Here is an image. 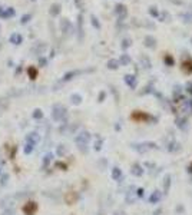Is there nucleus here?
<instances>
[{
  "instance_id": "nucleus-20",
  "label": "nucleus",
  "mask_w": 192,
  "mask_h": 215,
  "mask_svg": "<svg viewBox=\"0 0 192 215\" xmlns=\"http://www.w3.org/2000/svg\"><path fill=\"white\" fill-rule=\"evenodd\" d=\"M30 17H32V15H24V16L22 17V20H20V22H22V23H28Z\"/></svg>"
},
{
  "instance_id": "nucleus-12",
  "label": "nucleus",
  "mask_w": 192,
  "mask_h": 215,
  "mask_svg": "<svg viewBox=\"0 0 192 215\" xmlns=\"http://www.w3.org/2000/svg\"><path fill=\"white\" fill-rule=\"evenodd\" d=\"M118 65H119V62L115 60V59L108 62V67H109V69H116V67H118Z\"/></svg>"
},
{
  "instance_id": "nucleus-9",
  "label": "nucleus",
  "mask_w": 192,
  "mask_h": 215,
  "mask_svg": "<svg viewBox=\"0 0 192 215\" xmlns=\"http://www.w3.org/2000/svg\"><path fill=\"white\" fill-rule=\"evenodd\" d=\"M125 80H126L128 85H131L132 88H135V85H136V80H135V76H131V75H128L125 76Z\"/></svg>"
},
{
  "instance_id": "nucleus-19",
  "label": "nucleus",
  "mask_w": 192,
  "mask_h": 215,
  "mask_svg": "<svg viewBox=\"0 0 192 215\" xmlns=\"http://www.w3.org/2000/svg\"><path fill=\"white\" fill-rule=\"evenodd\" d=\"M129 44H131V40H129V39H125V40L122 42V47H123V49H126Z\"/></svg>"
},
{
  "instance_id": "nucleus-15",
  "label": "nucleus",
  "mask_w": 192,
  "mask_h": 215,
  "mask_svg": "<svg viewBox=\"0 0 192 215\" xmlns=\"http://www.w3.org/2000/svg\"><path fill=\"white\" fill-rule=\"evenodd\" d=\"M90 19H92V24H93L95 28H96V29H100V23H99V20H98V19H96L95 16H92Z\"/></svg>"
},
{
  "instance_id": "nucleus-18",
  "label": "nucleus",
  "mask_w": 192,
  "mask_h": 215,
  "mask_svg": "<svg viewBox=\"0 0 192 215\" xmlns=\"http://www.w3.org/2000/svg\"><path fill=\"white\" fill-rule=\"evenodd\" d=\"M121 62L123 63V65H126V63H129V56H128V55H123V56L121 57Z\"/></svg>"
},
{
  "instance_id": "nucleus-16",
  "label": "nucleus",
  "mask_w": 192,
  "mask_h": 215,
  "mask_svg": "<svg viewBox=\"0 0 192 215\" xmlns=\"http://www.w3.org/2000/svg\"><path fill=\"white\" fill-rule=\"evenodd\" d=\"M33 118H36V119H40L42 118V110L40 109H36L33 112Z\"/></svg>"
},
{
  "instance_id": "nucleus-2",
  "label": "nucleus",
  "mask_w": 192,
  "mask_h": 215,
  "mask_svg": "<svg viewBox=\"0 0 192 215\" xmlns=\"http://www.w3.org/2000/svg\"><path fill=\"white\" fill-rule=\"evenodd\" d=\"M36 211V204L34 202H28V204L23 207V212L26 215H33Z\"/></svg>"
},
{
  "instance_id": "nucleus-4",
  "label": "nucleus",
  "mask_w": 192,
  "mask_h": 215,
  "mask_svg": "<svg viewBox=\"0 0 192 215\" xmlns=\"http://www.w3.org/2000/svg\"><path fill=\"white\" fill-rule=\"evenodd\" d=\"M182 70L185 72V73H192V60L191 59L184 60V63H182Z\"/></svg>"
},
{
  "instance_id": "nucleus-11",
  "label": "nucleus",
  "mask_w": 192,
  "mask_h": 215,
  "mask_svg": "<svg viewBox=\"0 0 192 215\" xmlns=\"http://www.w3.org/2000/svg\"><path fill=\"white\" fill-rule=\"evenodd\" d=\"M28 73H29V77H30V79H36V76H37V72H36L34 67H29Z\"/></svg>"
},
{
  "instance_id": "nucleus-8",
  "label": "nucleus",
  "mask_w": 192,
  "mask_h": 215,
  "mask_svg": "<svg viewBox=\"0 0 192 215\" xmlns=\"http://www.w3.org/2000/svg\"><path fill=\"white\" fill-rule=\"evenodd\" d=\"M155 43H156V40H155L152 36H146V37H145V44H146L148 47H155Z\"/></svg>"
},
{
  "instance_id": "nucleus-17",
  "label": "nucleus",
  "mask_w": 192,
  "mask_h": 215,
  "mask_svg": "<svg viewBox=\"0 0 192 215\" xmlns=\"http://www.w3.org/2000/svg\"><path fill=\"white\" fill-rule=\"evenodd\" d=\"M72 100H73V103H79V102L82 100V98H80L79 95H73V96H72Z\"/></svg>"
},
{
  "instance_id": "nucleus-6",
  "label": "nucleus",
  "mask_w": 192,
  "mask_h": 215,
  "mask_svg": "<svg viewBox=\"0 0 192 215\" xmlns=\"http://www.w3.org/2000/svg\"><path fill=\"white\" fill-rule=\"evenodd\" d=\"M26 141H28L29 143H33V145H34V143H36V142L39 141L37 133H29L28 136H26Z\"/></svg>"
},
{
  "instance_id": "nucleus-21",
  "label": "nucleus",
  "mask_w": 192,
  "mask_h": 215,
  "mask_svg": "<svg viewBox=\"0 0 192 215\" xmlns=\"http://www.w3.org/2000/svg\"><path fill=\"white\" fill-rule=\"evenodd\" d=\"M165 60H166L168 65H172V63H174V60H172V57H171V56H165Z\"/></svg>"
},
{
  "instance_id": "nucleus-14",
  "label": "nucleus",
  "mask_w": 192,
  "mask_h": 215,
  "mask_svg": "<svg viewBox=\"0 0 192 215\" xmlns=\"http://www.w3.org/2000/svg\"><path fill=\"white\" fill-rule=\"evenodd\" d=\"M149 15H151V16H154V17L159 16V13H158V10H156V7H151V9H149Z\"/></svg>"
},
{
  "instance_id": "nucleus-23",
  "label": "nucleus",
  "mask_w": 192,
  "mask_h": 215,
  "mask_svg": "<svg viewBox=\"0 0 192 215\" xmlns=\"http://www.w3.org/2000/svg\"><path fill=\"white\" fill-rule=\"evenodd\" d=\"M2 215H15V214H13V211H5Z\"/></svg>"
},
{
  "instance_id": "nucleus-7",
  "label": "nucleus",
  "mask_w": 192,
  "mask_h": 215,
  "mask_svg": "<svg viewBox=\"0 0 192 215\" xmlns=\"http://www.w3.org/2000/svg\"><path fill=\"white\" fill-rule=\"evenodd\" d=\"M10 16H15V10H13V9H7L6 11H3L0 9V17L6 19V17H10Z\"/></svg>"
},
{
  "instance_id": "nucleus-3",
  "label": "nucleus",
  "mask_w": 192,
  "mask_h": 215,
  "mask_svg": "<svg viewBox=\"0 0 192 215\" xmlns=\"http://www.w3.org/2000/svg\"><path fill=\"white\" fill-rule=\"evenodd\" d=\"M63 115H65V108H62V106H55L53 108V118H55L56 121L62 119Z\"/></svg>"
},
{
  "instance_id": "nucleus-13",
  "label": "nucleus",
  "mask_w": 192,
  "mask_h": 215,
  "mask_svg": "<svg viewBox=\"0 0 192 215\" xmlns=\"http://www.w3.org/2000/svg\"><path fill=\"white\" fill-rule=\"evenodd\" d=\"M33 148H34V145H33V143H26V146H24V154H30V152H32L33 151Z\"/></svg>"
},
{
  "instance_id": "nucleus-5",
  "label": "nucleus",
  "mask_w": 192,
  "mask_h": 215,
  "mask_svg": "<svg viewBox=\"0 0 192 215\" xmlns=\"http://www.w3.org/2000/svg\"><path fill=\"white\" fill-rule=\"evenodd\" d=\"M22 40H23V37L19 33H13L10 36V42L11 43H15V44H20L22 43Z\"/></svg>"
},
{
  "instance_id": "nucleus-22",
  "label": "nucleus",
  "mask_w": 192,
  "mask_h": 215,
  "mask_svg": "<svg viewBox=\"0 0 192 215\" xmlns=\"http://www.w3.org/2000/svg\"><path fill=\"white\" fill-rule=\"evenodd\" d=\"M7 175H3V177H2V185H6V184H7Z\"/></svg>"
},
{
  "instance_id": "nucleus-10",
  "label": "nucleus",
  "mask_w": 192,
  "mask_h": 215,
  "mask_svg": "<svg viewBox=\"0 0 192 215\" xmlns=\"http://www.w3.org/2000/svg\"><path fill=\"white\" fill-rule=\"evenodd\" d=\"M59 11H60V6L53 5L52 6V9H50V15H52V16H56V15H59Z\"/></svg>"
},
{
  "instance_id": "nucleus-1",
  "label": "nucleus",
  "mask_w": 192,
  "mask_h": 215,
  "mask_svg": "<svg viewBox=\"0 0 192 215\" xmlns=\"http://www.w3.org/2000/svg\"><path fill=\"white\" fill-rule=\"evenodd\" d=\"M115 13L118 15V17H119V19H125V17H126V13H128L126 6H123V5H116V6H115Z\"/></svg>"
},
{
  "instance_id": "nucleus-24",
  "label": "nucleus",
  "mask_w": 192,
  "mask_h": 215,
  "mask_svg": "<svg viewBox=\"0 0 192 215\" xmlns=\"http://www.w3.org/2000/svg\"><path fill=\"white\" fill-rule=\"evenodd\" d=\"M187 88H188V90H189V92H191V93H192V83H189V85H188Z\"/></svg>"
}]
</instances>
